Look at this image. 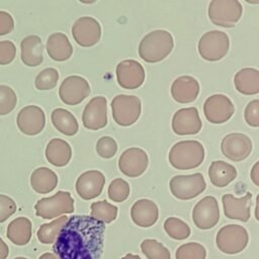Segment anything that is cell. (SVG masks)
<instances>
[{
    "label": "cell",
    "instance_id": "cell-1",
    "mask_svg": "<svg viewBox=\"0 0 259 259\" xmlns=\"http://www.w3.org/2000/svg\"><path fill=\"white\" fill-rule=\"evenodd\" d=\"M105 225L91 215H72L59 233L53 251L59 259H100Z\"/></svg>",
    "mask_w": 259,
    "mask_h": 259
},
{
    "label": "cell",
    "instance_id": "cell-2",
    "mask_svg": "<svg viewBox=\"0 0 259 259\" xmlns=\"http://www.w3.org/2000/svg\"><path fill=\"white\" fill-rule=\"evenodd\" d=\"M174 40L171 33L164 29H156L143 37L139 45V55L147 63H158L172 51Z\"/></svg>",
    "mask_w": 259,
    "mask_h": 259
},
{
    "label": "cell",
    "instance_id": "cell-3",
    "mask_svg": "<svg viewBox=\"0 0 259 259\" xmlns=\"http://www.w3.org/2000/svg\"><path fill=\"white\" fill-rule=\"evenodd\" d=\"M169 162L178 170H189L198 167L204 159V148L195 140L176 143L169 152Z\"/></svg>",
    "mask_w": 259,
    "mask_h": 259
},
{
    "label": "cell",
    "instance_id": "cell-4",
    "mask_svg": "<svg viewBox=\"0 0 259 259\" xmlns=\"http://www.w3.org/2000/svg\"><path fill=\"white\" fill-rule=\"evenodd\" d=\"M249 235L247 230L240 225L231 224L221 228L217 234L215 243L220 251L234 255L242 252L248 245Z\"/></svg>",
    "mask_w": 259,
    "mask_h": 259
},
{
    "label": "cell",
    "instance_id": "cell-5",
    "mask_svg": "<svg viewBox=\"0 0 259 259\" xmlns=\"http://www.w3.org/2000/svg\"><path fill=\"white\" fill-rule=\"evenodd\" d=\"M35 214L45 220H51L64 213L74 211V199L68 191H58L50 197L40 198L34 205Z\"/></svg>",
    "mask_w": 259,
    "mask_h": 259
},
{
    "label": "cell",
    "instance_id": "cell-6",
    "mask_svg": "<svg viewBox=\"0 0 259 259\" xmlns=\"http://www.w3.org/2000/svg\"><path fill=\"white\" fill-rule=\"evenodd\" d=\"M243 12L238 0H212L208 5L209 20L219 26L233 27L240 20Z\"/></svg>",
    "mask_w": 259,
    "mask_h": 259
},
{
    "label": "cell",
    "instance_id": "cell-7",
    "mask_svg": "<svg viewBox=\"0 0 259 259\" xmlns=\"http://www.w3.org/2000/svg\"><path fill=\"white\" fill-rule=\"evenodd\" d=\"M111 110L112 117L117 124L121 126L132 125L141 115V100L135 95H116L111 101Z\"/></svg>",
    "mask_w": 259,
    "mask_h": 259
},
{
    "label": "cell",
    "instance_id": "cell-8",
    "mask_svg": "<svg viewBox=\"0 0 259 259\" xmlns=\"http://www.w3.org/2000/svg\"><path fill=\"white\" fill-rule=\"evenodd\" d=\"M230 39L226 32L210 30L205 32L198 41V53L206 61L215 62L223 59L229 52Z\"/></svg>",
    "mask_w": 259,
    "mask_h": 259
},
{
    "label": "cell",
    "instance_id": "cell-9",
    "mask_svg": "<svg viewBox=\"0 0 259 259\" xmlns=\"http://www.w3.org/2000/svg\"><path fill=\"white\" fill-rule=\"evenodd\" d=\"M169 186L171 193L176 198L189 200L202 193L206 187V183L201 173H194L174 176L171 178Z\"/></svg>",
    "mask_w": 259,
    "mask_h": 259
},
{
    "label": "cell",
    "instance_id": "cell-10",
    "mask_svg": "<svg viewBox=\"0 0 259 259\" xmlns=\"http://www.w3.org/2000/svg\"><path fill=\"white\" fill-rule=\"evenodd\" d=\"M235 112L233 102L229 97L223 94H213L209 96L203 104V113L205 118L215 124L228 121Z\"/></svg>",
    "mask_w": 259,
    "mask_h": 259
},
{
    "label": "cell",
    "instance_id": "cell-11",
    "mask_svg": "<svg viewBox=\"0 0 259 259\" xmlns=\"http://www.w3.org/2000/svg\"><path fill=\"white\" fill-rule=\"evenodd\" d=\"M220 220V208L213 196H205L200 199L193 207L192 221L200 230L213 228Z\"/></svg>",
    "mask_w": 259,
    "mask_h": 259
},
{
    "label": "cell",
    "instance_id": "cell-12",
    "mask_svg": "<svg viewBox=\"0 0 259 259\" xmlns=\"http://www.w3.org/2000/svg\"><path fill=\"white\" fill-rule=\"evenodd\" d=\"M89 93V83L86 79L77 75L65 78L59 89V96L67 105H77L81 103Z\"/></svg>",
    "mask_w": 259,
    "mask_h": 259
},
{
    "label": "cell",
    "instance_id": "cell-13",
    "mask_svg": "<svg viewBox=\"0 0 259 259\" xmlns=\"http://www.w3.org/2000/svg\"><path fill=\"white\" fill-rule=\"evenodd\" d=\"M221 150L226 158L234 162H240L250 155L252 151V141L244 134L232 133L223 139Z\"/></svg>",
    "mask_w": 259,
    "mask_h": 259
},
{
    "label": "cell",
    "instance_id": "cell-14",
    "mask_svg": "<svg viewBox=\"0 0 259 259\" xmlns=\"http://www.w3.org/2000/svg\"><path fill=\"white\" fill-rule=\"evenodd\" d=\"M72 35L79 46L92 47L100 39L101 26L93 17H80L72 26Z\"/></svg>",
    "mask_w": 259,
    "mask_h": 259
},
{
    "label": "cell",
    "instance_id": "cell-15",
    "mask_svg": "<svg viewBox=\"0 0 259 259\" xmlns=\"http://www.w3.org/2000/svg\"><path fill=\"white\" fill-rule=\"evenodd\" d=\"M148 165V155L141 148H128L122 152L118 159V168L121 173L133 178L142 175Z\"/></svg>",
    "mask_w": 259,
    "mask_h": 259
},
{
    "label": "cell",
    "instance_id": "cell-16",
    "mask_svg": "<svg viewBox=\"0 0 259 259\" xmlns=\"http://www.w3.org/2000/svg\"><path fill=\"white\" fill-rule=\"evenodd\" d=\"M116 80L124 89H137L145 81L144 67L136 60H123L116 66Z\"/></svg>",
    "mask_w": 259,
    "mask_h": 259
},
{
    "label": "cell",
    "instance_id": "cell-17",
    "mask_svg": "<svg viewBox=\"0 0 259 259\" xmlns=\"http://www.w3.org/2000/svg\"><path fill=\"white\" fill-rule=\"evenodd\" d=\"M83 125L97 131L107 124V100L103 96L93 97L85 106L82 114Z\"/></svg>",
    "mask_w": 259,
    "mask_h": 259
},
{
    "label": "cell",
    "instance_id": "cell-18",
    "mask_svg": "<svg viewBox=\"0 0 259 259\" xmlns=\"http://www.w3.org/2000/svg\"><path fill=\"white\" fill-rule=\"evenodd\" d=\"M46 124L44 110L35 105L23 107L17 115V126L21 133L27 136L39 134Z\"/></svg>",
    "mask_w": 259,
    "mask_h": 259
},
{
    "label": "cell",
    "instance_id": "cell-19",
    "mask_svg": "<svg viewBox=\"0 0 259 259\" xmlns=\"http://www.w3.org/2000/svg\"><path fill=\"white\" fill-rule=\"evenodd\" d=\"M202 126L198 111L195 107H186L177 110L172 117V130L176 135H195Z\"/></svg>",
    "mask_w": 259,
    "mask_h": 259
},
{
    "label": "cell",
    "instance_id": "cell-20",
    "mask_svg": "<svg viewBox=\"0 0 259 259\" xmlns=\"http://www.w3.org/2000/svg\"><path fill=\"white\" fill-rule=\"evenodd\" d=\"M104 184L105 177L100 171L89 170L77 178L76 191L81 198L89 200L101 194Z\"/></svg>",
    "mask_w": 259,
    "mask_h": 259
},
{
    "label": "cell",
    "instance_id": "cell-21",
    "mask_svg": "<svg viewBox=\"0 0 259 259\" xmlns=\"http://www.w3.org/2000/svg\"><path fill=\"white\" fill-rule=\"evenodd\" d=\"M252 193L247 192L243 197H235L228 193L223 195L222 201L224 206V213L228 219L238 220L241 222H248L250 219Z\"/></svg>",
    "mask_w": 259,
    "mask_h": 259
},
{
    "label": "cell",
    "instance_id": "cell-22",
    "mask_svg": "<svg viewBox=\"0 0 259 259\" xmlns=\"http://www.w3.org/2000/svg\"><path fill=\"white\" fill-rule=\"evenodd\" d=\"M131 218L139 227H152L159 218L158 205L153 200L147 198L139 199L131 207Z\"/></svg>",
    "mask_w": 259,
    "mask_h": 259
},
{
    "label": "cell",
    "instance_id": "cell-23",
    "mask_svg": "<svg viewBox=\"0 0 259 259\" xmlns=\"http://www.w3.org/2000/svg\"><path fill=\"white\" fill-rule=\"evenodd\" d=\"M199 93L198 81L191 76H180L171 85V95L178 103H190Z\"/></svg>",
    "mask_w": 259,
    "mask_h": 259
},
{
    "label": "cell",
    "instance_id": "cell-24",
    "mask_svg": "<svg viewBox=\"0 0 259 259\" xmlns=\"http://www.w3.org/2000/svg\"><path fill=\"white\" fill-rule=\"evenodd\" d=\"M21 61L28 67H36L44 60V45L39 36L28 35L21 40Z\"/></svg>",
    "mask_w": 259,
    "mask_h": 259
},
{
    "label": "cell",
    "instance_id": "cell-25",
    "mask_svg": "<svg viewBox=\"0 0 259 259\" xmlns=\"http://www.w3.org/2000/svg\"><path fill=\"white\" fill-rule=\"evenodd\" d=\"M47 52L53 60L64 62L72 56L73 48L66 34L55 32L47 40Z\"/></svg>",
    "mask_w": 259,
    "mask_h": 259
},
{
    "label": "cell",
    "instance_id": "cell-26",
    "mask_svg": "<svg viewBox=\"0 0 259 259\" xmlns=\"http://www.w3.org/2000/svg\"><path fill=\"white\" fill-rule=\"evenodd\" d=\"M236 89L245 95L259 93V70L254 68H243L234 77Z\"/></svg>",
    "mask_w": 259,
    "mask_h": 259
},
{
    "label": "cell",
    "instance_id": "cell-27",
    "mask_svg": "<svg viewBox=\"0 0 259 259\" xmlns=\"http://www.w3.org/2000/svg\"><path fill=\"white\" fill-rule=\"evenodd\" d=\"M72 157L70 145L62 139H53L46 148V158L54 166H66Z\"/></svg>",
    "mask_w": 259,
    "mask_h": 259
},
{
    "label": "cell",
    "instance_id": "cell-28",
    "mask_svg": "<svg viewBox=\"0 0 259 259\" xmlns=\"http://www.w3.org/2000/svg\"><path fill=\"white\" fill-rule=\"evenodd\" d=\"M208 177L212 185L226 187L237 177L236 168L224 161H213L208 168Z\"/></svg>",
    "mask_w": 259,
    "mask_h": 259
},
{
    "label": "cell",
    "instance_id": "cell-29",
    "mask_svg": "<svg viewBox=\"0 0 259 259\" xmlns=\"http://www.w3.org/2000/svg\"><path fill=\"white\" fill-rule=\"evenodd\" d=\"M31 222L24 217L13 220L7 227V238L15 245H26L31 239Z\"/></svg>",
    "mask_w": 259,
    "mask_h": 259
},
{
    "label": "cell",
    "instance_id": "cell-30",
    "mask_svg": "<svg viewBox=\"0 0 259 259\" xmlns=\"http://www.w3.org/2000/svg\"><path fill=\"white\" fill-rule=\"evenodd\" d=\"M57 184V174L47 167L36 168L30 176V185L37 193H49L56 188Z\"/></svg>",
    "mask_w": 259,
    "mask_h": 259
},
{
    "label": "cell",
    "instance_id": "cell-31",
    "mask_svg": "<svg viewBox=\"0 0 259 259\" xmlns=\"http://www.w3.org/2000/svg\"><path fill=\"white\" fill-rule=\"evenodd\" d=\"M51 118L54 126L66 136H74L79 130L76 117L64 108H57L53 110Z\"/></svg>",
    "mask_w": 259,
    "mask_h": 259
},
{
    "label": "cell",
    "instance_id": "cell-32",
    "mask_svg": "<svg viewBox=\"0 0 259 259\" xmlns=\"http://www.w3.org/2000/svg\"><path fill=\"white\" fill-rule=\"evenodd\" d=\"M69 218L67 215L60 217L59 219L54 220L49 224H44L39 227L37 231V239L42 244H52L55 243L59 233L63 227L68 222Z\"/></svg>",
    "mask_w": 259,
    "mask_h": 259
},
{
    "label": "cell",
    "instance_id": "cell-33",
    "mask_svg": "<svg viewBox=\"0 0 259 259\" xmlns=\"http://www.w3.org/2000/svg\"><path fill=\"white\" fill-rule=\"evenodd\" d=\"M90 215L103 224H109L113 222L117 217V207L106 200H100L93 202L90 206Z\"/></svg>",
    "mask_w": 259,
    "mask_h": 259
},
{
    "label": "cell",
    "instance_id": "cell-34",
    "mask_svg": "<svg viewBox=\"0 0 259 259\" xmlns=\"http://www.w3.org/2000/svg\"><path fill=\"white\" fill-rule=\"evenodd\" d=\"M164 230L167 235L174 240H185L190 236V227L182 220L170 217L164 222Z\"/></svg>",
    "mask_w": 259,
    "mask_h": 259
},
{
    "label": "cell",
    "instance_id": "cell-35",
    "mask_svg": "<svg viewBox=\"0 0 259 259\" xmlns=\"http://www.w3.org/2000/svg\"><path fill=\"white\" fill-rule=\"evenodd\" d=\"M141 250L148 259H171L168 248L155 239H145L141 243Z\"/></svg>",
    "mask_w": 259,
    "mask_h": 259
},
{
    "label": "cell",
    "instance_id": "cell-36",
    "mask_svg": "<svg viewBox=\"0 0 259 259\" xmlns=\"http://www.w3.org/2000/svg\"><path fill=\"white\" fill-rule=\"evenodd\" d=\"M205 248L196 242H189L178 247L175 253L176 259H205Z\"/></svg>",
    "mask_w": 259,
    "mask_h": 259
},
{
    "label": "cell",
    "instance_id": "cell-37",
    "mask_svg": "<svg viewBox=\"0 0 259 259\" xmlns=\"http://www.w3.org/2000/svg\"><path fill=\"white\" fill-rule=\"evenodd\" d=\"M130 195V184L121 179H113L108 186V197L114 202H122Z\"/></svg>",
    "mask_w": 259,
    "mask_h": 259
},
{
    "label": "cell",
    "instance_id": "cell-38",
    "mask_svg": "<svg viewBox=\"0 0 259 259\" xmlns=\"http://www.w3.org/2000/svg\"><path fill=\"white\" fill-rule=\"evenodd\" d=\"M58 80V71L54 68H47L35 77L34 85L38 90H51L57 85Z\"/></svg>",
    "mask_w": 259,
    "mask_h": 259
},
{
    "label": "cell",
    "instance_id": "cell-39",
    "mask_svg": "<svg viewBox=\"0 0 259 259\" xmlns=\"http://www.w3.org/2000/svg\"><path fill=\"white\" fill-rule=\"evenodd\" d=\"M17 97L14 90L7 85H0V115L11 112L16 106Z\"/></svg>",
    "mask_w": 259,
    "mask_h": 259
},
{
    "label": "cell",
    "instance_id": "cell-40",
    "mask_svg": "<svg viewBox=\"0 0 259 259\" xmlns=\"http://www.w3.org/2000/svg\"><path fill=\"white\" fill-rule=\"evenodd\" d=\"M96 152L101 158H112L117 152V144L111 137H102L97 141Z\"/></svg>",
    "mask_w": 259,
    "mask_h": 259
},
{
    "label": "cell",
    "instance_id": "cell-41",
    "mask_svg": "<svg viewBox=\"0 0 259 259\" xmlns=\"http://www.w3.org/2000/svg\"><path fill=\"white\" fill-rule=\"evenodd\" d=\"M244 118L250 126H259V99H254L247 104L244 111Z\"/></svg>",
    "mask_w": 259,
    "mask_h": 259
},
{
    "label": "cell",
    "instance_id": "cell-42",
    "mask_svg": "<svg viewBox=\"0 0 259 259\" xmlns=\"http://www.w3.org/2000/svg\"><path fill=\"white\" fill-rule=\"evenodd\" d=\"M16 211L14 200L4 194H0V223L5 222Z\"/></svg>",
    "mask_w": 259,
    "mask_h": 259
},
{
    "label": "cell",
    "instance_id": "cell-43",
    "mask_svg": "<svg viewBox=\"0 0 259 259\" xmlns=\"http://www.w3.org/2000/svg\"><path fill=\"white\" fill-rule=\"evenodd\" d=\"M16 55V48L10 40L0 41V65L10 64Z\"/></svg>",
    "mask_w": 259,
    "mask_h": 259
},
{
    "label": "cell",
    "instance_id": "cell-44",
    "mask_svg": "<svg viewBox=\"0 0 259 259\" xmlns=\"http://www.w3.org/2000/svg\"><path fill=\"white\" fill-rule=\"evenodd\" d=\"M14 28V20L6 11H0V35L10 33Z\"/></svg>",
    "mask_w": 259,
    "mask_h": 259
},
{
    "label": "cell",
    "instance_id": "cell-45",
    "mask_svg": "<svg viewBox=\"0 0 259 259\" xmlns=\"http://www.w3.org/2000/svg\"><path fill=\"white\" fill-rule=\"evenodd\" d=\"M250 177H251V180L252 182L259 187V161H257L252 169H251V172H250Z\"/></svg>",
    "mask_w": 259,
    "mask_h": 259
},
{
    "label": "cell",
    "instance_id": "cell-46",
    "mask_svg": "<svg viewBox=\"0 0 259 259\" xmlns=\"http://www.w3.org/2000/svg\"><path fill=\"white\" fill-rule=\"evenodd\" d=\"M9 253V248L6 243L0 238V259H6Z\"/></svg>",
    "mask_w": 259,
    "mask_h": 259
},
{
    "label": "cell",
    "instance_id": "cell-47",
    "mask_svg": "<svg viewBox=\"0 0 259 259\" xmlns=\"http://www.w3.org/2000/svg\"><path fill=\"white\" fill-rule=\"evenodd\" d=\"M38 259H59V258L55 254L47 252V253H44L42 255H40V257Z\"/></svg>",
    "mask_w": 259,
    "mask_h": 259
},
{
    "label": "cell",
    "instance_id": "cell-48",
    "mask_svg": "<svg viewBox=\"0 0 259 259\" xmlns=\"http://www.w3.org/2000/svg\"><path fill=\"white\" fill-rule=\"evenodd\" d=\"M255 219L259 222V194L256 197V206H255Z\"/></svg>",
    "mask_w": 259,
    "mask_h": 259
},
{
    "label": "cell",
    "instance_id": "cell-49",
    "mask_svg": "<svg viewBox=\"0 0 259 259\" xmlns=\"http://www.w3.org/2000/svg\"><path fill=\"white\" fill-rule=\"evenodd\" d=\"M121 259H142V258L140 256H138V255H134V254L128 253L125 256H123Z\"/></svg>",
    "mask_w": 259,
    "mask_h": 259
},
{
    "label": "cell",
    "instance_id": "cell-50",
    "mask_svg": "<svg viewBox=\"0 0 259 259\" xmlns=\"http://www.w3.org/2000/svg\"><path fill=\"white\" fill-rule=\"evenodd\" d=\"M14 259H27V258H25V257H16Z\"/></svg>",
    "mask_w": 259,
    "mask_h": 259
}]
</instances>
